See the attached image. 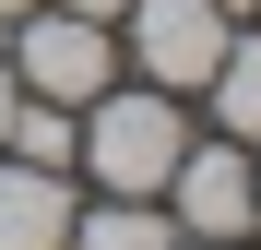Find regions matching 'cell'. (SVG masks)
Returning a JSON list of instances; mask_svg holds the SVG:
<instances>
[{"label":"cell","instance_id":"ba28073f","mask_svg":"<svg viewBox=\"0 0 261 250\" xmlns=\"http://www.w3.org/2000/svg\"><path fill=\"white\" fill-rule=\"evenodd\" d=\"M0 143H12L24 167H60V155H71V107L36 96V107H12V131H0Z\"/></svg>","mask_w":261,"mask_h":250},{"label":"cell","instance_id":"5b68a950","mask_svg":"<svg viewBox=\"0 0 261 250\" xmlns=\"http://www.w3.org/2000/svg\"><path fill=\"white\" fill-rule=\"evenodd\" d=\"M0 250H71V191L60 167H0Z\"/></svg>","mask_w":261,"mask_h":250},{"label":"cell","instance_id":"8fae6325","mask_svg":"<svg viewBox=\"0 0 261 250\" xmlns=\"http://www.w3.org/2000/svg\"><path fill=\"white\" fill-rule=\"evenodd\" d=\"M249 215H261V167H249Z\"/></svg>","mask_w":261,"mask_h":250},{"label":"cell","instance_id":"6da1fadb","mask_svg":"<svg viewBox=\"0 0 261 250\" xmlns=\"http://www.w3.org/2000/svg\"><path fill=\"white\" fill-rule=\"evenodd\" d=\"M71 143L95 155L107 191H166V167H178V107H166V96H107Z\"/></svg>","mask_w":261,"mask_h":250},{"label":"cell","instance_id":"30bf717a","mask_svg":"<svg viewBox=\"0 0 261 250\" xmlns=\"http://www.w3.org/2000/svg\"><path fill=\"white\" fill-rule=\"evenodd\" d=\"M0 131H12V60H0Z\"/></svg>","mask_w":261,"mask_h":250},{"label":"cell","instance_id":"9c48e42d","mask_svg":"<svg viewBox=\"0 0 261 250\" xmlns=\"http://www.w3.org/2000/svg\"><path fill=\"white\" fill-rule=\"evenodd\" d=\"M60 12H95V24H107V12H130V0H60Z\"/></svg>","mask_w":261,"mask_h":250},{"label":"cell","instance_id":"7a4b0ae2","mask_svg":"<svg viewBox=\"0 0 261 250\" xmlns=\"http://www.w3.org/2000/svg\"><path fill=\"white\" fill-rule=\"evenodd\" d=\"M226 0H130V48H143L154 83H214V60H226Z\"/></svg>","mask_w":261,"mask_h":250},{"label":"cell","instance_id":"8992f818","mask_svg":"<svg viewBox=\"0 0 261 250\" xmlns=\"http://www.w3.org/2000/svg\"><path fill=\"white\" fill-rule=\"evenodd\" d=\"M71 238H83V250H178V226H166L143 191H107L95 215H71Z\"/></svg>","mask_w":261,"mask_h":250},{"label":"cell","instance_id":"277c9868","mask_svg":"<svg viewBox=\"0 0 261 250\" xmlns=\"http://www.w3.org/2000/svg\"><path fill=\"white\" fill-rule=\"evenodd\" d=\"M166 191H178V226H202V238H238V226H261L249 215V155H190L178 143V167H166Z\"/></svg>","mask_w":261,"mask_h":250},{"label":"cell","instance_id":"52a82bcc","mask_svg":"<svg viewBox=\"0 0 261 250\" xmlns=\"http://www.w3.org/2000/svg\"><path fill=\"white\" fill-rule=\"evenodd\" d=\"M214 107H226V131L261 143V36H226V60H214Z\"/></svg>","mask_w":261,"mask_h":250},{"label":"cell","instance_id":"3957f363","mask_svg":"<svg viewBox=\"0 0 261 250\" xmlns=\"http://www.w3.org/2000/svg\"><path fill=\"white\" fill-rule=\"evenodd\" d=\"M12 60H24V96H60V107L107 96V24H95V12H48V24H24Z\"/></svg>","mask_w":261,"mask_h":250},{"label":"cell","instance_id":"7c38bea8","mask_svg":"<svg viewBox=\"0 0 261 250\" xmlns=\"http://www.w3.org/2000/svg\"><path fill=\"white\" fill-rule=\"evenodd\" d=\"M0 12H24V0H0Z\"/></svg>","mask_w":261,"mask_h":250},{"label":"cell","instance_id":"4fadbf2b","mask_svg":"<svg viewBox=\"0 0 261 250\" xmlns=\"http://www.w3.org/2000/svg\"><path fill=\"white\" fill-rule=\"evenodd\" d=\"M226 12H249V0H226Z\"/></svg>","mask_w":261,"mask_h":250},{"label":"cell","instance_id":"5bb4252c","mask_svg":"<svg viewBox=\"0 0 261 250\" xmlns=\"http://www.w3.org/2000/svg\"><path fill=\"white\" fill-rule=\"evenodd\" d=\"M214 250H226V238H214Z\"/></svg>","mask_w":261,"mask_h":250}]
</instances>
